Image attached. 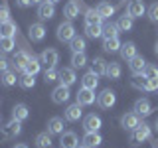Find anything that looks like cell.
Here are the masks:
<instances>
[{
    "label": "cell",
    "mask_w": 158,
    "mask_h": 148,
    "mask_svg": "<svg viewBox=\"0 0 158 148\" xmlns=\"http://www.w3.org/2000/svg\"><path fill=\"white\" fill-rule=\"evenodd\" d=\"M36 146L38 148H52V134L49 132H40L36 136Z\"/></svg>",
    "instance_id": "obj_32"
},
{
    "label": "cell",
    "mask_w": 158,
    "mask_h": 148,
    "mask_svg": "<svg viewBox=\"0 0 158 148\" xmlns=\"http://www.w3.org/2000/svg\"><path fill=\"white\" fill-rule=\"evenodd\" d=\"M57 79H59V71L46 67V71H44V81H46V83H53V81H57Z\"/></svg>",
    "instance_id": "obj_41"
},
{
    "label": "cell",
    "mask_w": 158,
    "mask_h": 148,
    "mask_svg": "<svg viewBox=\"0 0 158 148\" xmlns=\"http://www.w3.org/2000/svg\"><path fill=\"white\" fill-rule=\"evenodd\" d=\"M16 6H20V8H28V6H32V0H16Z\"/></svg>",
    "instance_id": "obj_46"
},
{
    "label": "cell",
    "mask_w": 158,
    "mask_h": 148,
    "mask_svg": "<svg viewBox=\"0 0 158 148\" xmlns=\"http://www.w3.org/2000/svg\"><path fill=\"white\" fill-rule=\"evenodd\" d=\"M14 47H16L14 38H0V51L2 53H10Z\"/></svg>",
    "instance_id": "obj_39"
},
{
    "label": "cell",
    "mask_w": 158,
    "mask_h": 148,
    "mask_svg": "<svg viewBox=\"0 0 158 148\" xmlns=\"http://www.w3.org/2000/svg\"><path fill=\"white\" fill-rule=\"evenodd\" d=\"M121 73H123V69H121V65H118L117 61L107 63V73H105V75L109 79H118V77H121Z\"/></svg>",
    "instance_id": "obj_30"
},
{
    "label": "cell",
    "mask_w": 158,
    "mask_h": 148,
    "mask_svg": "<svg viewBox=\"0 0 158 148\" xmlns=\"http://www.w3.org/2000/svg\"><path fill=\"white\" fill-rule=\"evenodd\" d=\"M121 39L118 38H103V49H105V51H118V49H121Z\"/></svg>",
    "instance_id": "obj_27"
},
{
    "label": "cell",
    "mask_w": 158,
    "mask_h": 148,
    "mask_svg": "<svg viewBox=\"0 0 158 148\" xmlns=\"http://www.w3.org/2000/svg\"><path fill=\"white\" fill-rule=\"evenodd\" d=\"M97 12L101 14L103 18H111L113 14H115V6H113V4H109V2H99L97 4Z\"/></svg>",
    "instance_id": "obj_33"
},
{
    "label": "cell",
    "mask_w": 158,
    "mask_h": 148,
    "mask_svg": "<svg viewBox=\"0 0 158 148\" xmlns=\"http://www.w3.org/2000/svg\"><path fill=\"white\" fill-rule=\"evenodd\" d=\"M0 122H2V115H0Z\"/></svg>",
    "instance_id": "obj_53"
},
{
    "label": "cell",
    "mask_w": 158,
    "mask_h": 148,
    "mask_svg": "<svg viewBox=\"0 0 158 148\" xmlns=\"http://www.w3.org/2000/svg\"><path fill=\"white\" fill-rule=\"evenodd\" d=\"M85 36L91 39H97L103 36V26L101 24H87L85 26Z\"/></svg>",
    "instance_id": "obj_28"
},
{
    "label": "cell",
    "mask_w": 158,
    "mask_h": 148,
    "mask_svg": "<svg viewBox=\"0 0 158 148\" xmlns=\"http://www.w3.org/2000/svg\"><path fill=\"white\" fill-rule=\"evenodd\" d=\"M59 146L61 148H79V140H77V134L71 130L63 132V134H59Z\"/></svg>",
    "instance_id": "obj_13"
},
{
    "label": "cell",
    "mask_w": 158,
    "mask_h": 148,
    "mask_svg": "<svg viewBox=\"0 0 158 148\" xmlns=\"http://www.w3.org/2000/svg\"><path fill=\"white\" fill-rule=\"evenodd\" d=\"M63 16H65L69 22L71 20H75V18H79V6H77V2H67L65 6H63Z\"/></svg>",
    "instance_id": "obj_24"
},
{
    "label": "cell",
    "mask_w": 158,
    "mask_h": 148,
    "mask_svg": "<svg viewBox=\"0 0 158 148\" xmlns=\"http://www.w3.org/2000/svg\"><path fill=\"white\" fill-rule=\"evenodd\" d=\"M75 81H77V77H75V71H73L71 67H63V69H59V83H61V85L71 87Z\"/></svg>",
    "instance_id": "obj_15"
},
{
    "label": "cell",
    "mask_w": 158,
    "mask_h": 148,
    "mask_svg": "<svg viewBox=\"0 0 158 148\" xmlns=\"http://www.w3.org/2000/svg\"><path fill=\"white\" fill-rule=\"evenodd\" d=\"M18 32V26L12 22V20H8V22L0 24V38H14Z\"/></svg>",
    "instance_id": "obj_20"
},
{
    "label": "cell",
    "mask_w": 158,
    "mask_h": 148,
    "mask_svg": "<svg viewBox=\"0 0 158 148\" xmlns=\"http://www.w3.org/2000/svg\"><path fill=\"white\" fill-rule=\"evenodd\" d=\"M28 117H30V109L24 105V103H18V105L12 109V118H16V121H26Z\"/></svg>",
    "instance_id": "obj_23"
},
{
    "label": "cell",
    "mask_w": 158,
    "mask_h": 148,
    "mask_svg": "<svg viewBox=\"0 0 158 148\" xmlns=\"http://www.w3.org/2000/svg\"><path fill=\"white\" fill-rule=\"evenodd\" d=\"M14 148H28V146H26V144H16Z\"/></svg>",
    "instance_id": "obj_47"
},
{
    "label": "cell",
    "mask_w": 158,
    "mask_h": 148,
    "mask_svg": "<svg viewBox=\"0 0 158 148\" xmlns=\"http://www.w3.org/2000/svg\"><path fill=\"white\" fill-rule=\"evenodd\" d=\"M142 75L148 77V79H158V67H156V65H150V63H146Z\"/></svg>",
    "instance_id": "obj_42"
},
{
    "label": "cell",
    "mask_w": 158,
    "mask_h": 148,
    "mask_svg": "<svg viewBox=\"0 0 158 148\" xmlns=\"http://www.w3.org/2000/svg\"><path fill=\"white\" fill-rule=\"evenodd\" d=\"M77 34H75V28H73V24L69 22H61L57 26V39L59 42H71L73 38H75Z\"/></svg>",
    "instance_id": "obj_3"
},
{
    "label": "cell",
    "mask_w": 158,
    "mask_h": 148,
    "mask_svg": "<svg viewBox=\"0 0 158 148\" xmlns=\"http://www.w3.org/2000/svg\"><path fill=\"white\" fill-rule=\"evenodd\" d=\"M135 113L140 117H148L152 113V105L148 99H138V101L135 103Z\"/></svg>",
    "instance_id": "obj_18"
},
{
    "label": "cell",
    "mask_w": 158,
    "mask_h": 148,
    "mask_svg": "<svg viewBox=\"0 0 158 148\" xmlns=\"http://www.w3.org/2000/svg\"><path fill=\"white\" fill-rule=\"evenodd\" d=\"M156 136H158V121H156Z\"/></svg>",
    "instance_id": "obj_51"
},
{
    "label": "cell",
    "mask_w": 158,
    "mask_h": 148,
    "mask_svg": "<svg viewBox=\"0 0 158 148\" xmlns=\"http://www.w3.org/2000/svg\"><path fill=\"white\" fill-rule=\"evenodd\" d=\"M40 59H42V63H44L48 69H56L57 61H59V53H57V49L48 47V49H44V51H42Z\"/></svg>",
    "instance_id": "obj_4"
},
{
    "label": "cell",
    "mask_w": 158,
    "mask_h": 148,
    "mask_svg": "<svg viewBox=\"0 0 158 148\" xmlns=\"http://www.w3.org/2000/svg\"><path fill=\"white\" fill-rule=\"evenodd\" d=\"M146 138H150V126L146 122H140L136 128L131 130V144L132 146H138L140 142H144Z\"/></svg>",
    "instance_id": "obj_1"
},
{
    "label": "cell",
    "mask_w": 158,
    "mask_h": 148,
    "mask_svg": "<svg viewBox=\"0 0 158 148\" xmlns=\"http://www.w3.org/2000/svg\"><path fill=\"white\" fill-rule=\"evenodd\" d=\"M128 67H131V71L135 73V75H142V71H144V67H146L144 57H142V56H135L131 59V63H128Z\"/></svg>",
    "instance_id": "obj_19"
},
{
    "label": "cell",
    "mask_w": 158,
    "mask_h": 148,
    "mask_svg": "<svg viewBox=\"0 0 158 148\" xmlns=\"http://www.w3.org/2000/svg\"><path fill=\"white\" fill-rule=\"evenodd\" d=\"M154 51H156V56H158V42H156V46H154Z\"/></svg>",
    "instance_id": "obj_49"
},
{
    "label": "cell",
    "mask_w": 158,
    "mask_h": 148,
    "mask_svg": "<svg viewBox=\"0 0 158 148\" xmlns=\"http://www.w3.org/2000/svg\"><path fill=\"white\" fill-rule=\"evenodd\" d=\"M63 126H65V122H63V118H59V117H53V118H49L48 121V132L49 134H63Z\"/></svg>",
    "instance_id": "obj_16"
},
{
    "label": "cell",
    "mask_w": 158,
    "mask_h": 148,
    "mask_svg": "<svg viewBox=\"0 0 158 148\" xmlns=\"http://www.w3.org/2000/svg\"><path fill=\"white\" fill-rule=\"evenodd\" d=\"M16 71H6V73H2V83L6 87H12V85H16Z\"/></svg>",
    "instance_id": "obj_40"
},
{
    "label": "cell",
    "mask_w": 158,
    "mask_h": 148,
    "mask_svg": "<svg viewBox=\"0 0 158 148\" xmlns=\"http://www.w3.org/2000/svg\"><path fill=\"white\" fill-rule=\"evenodd\" d=\"M101 126H103V121H101V117H97V115H87L83 118V128H85V132H99Z\"/></svg>",
    "instance_id": "obj_9"
},
{
    "label": "cell",
    "mask_w": 158,
    "mask_h": 148,
    "mask_svg": "<svg viewBox=\"0 0 158 148\" xmlns=\"http://www.w3.org/2000/svg\"><path fill=\"white\" fill-rule=\"evenodd\" d=\"M34 77H36V75H30V73H24V75L18 79L20 87H22V89H34V85H36V79H34Z\"/></svg>",
    "instance_id": "obj_37"
},
{
    "label": "cell",
    "mask_w": 158,
    "mask_h": 148,
    "mask_svg": "<svg viewBox=\"0 0 158 148\" xmlns=\"http://www.w3.org/2000/svg\"><path fill=\"white\" fill-rule=\"evenodd\" d=\"M48 2H52V4H57V2H59V0H48Z\"/></svg>",
    "instance_id": "obj_50"
},
{
    "label": "cell",
    "mask_w": 158,
    "mask_h": 148,
    "mask_svg": "<svg viewBox=\"0 0 158 148\" xmlns=\"http://www.w3.org/2000/svg\"><path fill=\"white\" fill-rule=\"evenodd\" d=\"M99 85V75H95L93 71H87L85 75L81 77V87H85V89H93L95 91V87Z\"/></svg>",
    "instance_id": "obj_21"
},
{
    "label": "cell",
    "mask_w": 158,
    "mask_h": 148,
    "mask_svg": "<svg viewBox=\"0 0 158 148\" xmlns=\"http://www.w3.org/2000/svg\"><path fill=\"white\" fill-rule=\"evenodd\" d=\"M44 0H32V4H42Z\"/></svg>",
    "instance_id": "obj_48"
},
{
    "label": "cell",
    "mask_w": 158,
    "mask_h": 148,
    "mask_svg": "<svg viewBox=\"0 0 158 148\" xmlns=\"http://www.w3.org/2000/svg\"><path fill=\"white\" fill-rule=\"evenodd\" d=\"M83 105H79V103L75 101L73 105H69L67 109H65V121H69V122H77L79 118L83 117V109H81Z\"/></svg>",
    "instance_id": "obj_14"
},
{
    "label": "cell",
    "mask_w": 158,
    "mask_h": 148,
    "mask_svg": "<svg viewBox=\"0 0 158 148\" xmlns=\"http://www.w3.org/2000/svg\"><path fill=\"white\" fill-rule=\"evenodd\" d=\"M117 26H118V30H121V32H131V30H132V18L128 16V14H125V16L118 18Z\"/></svg>",
    "instance_id": "obj_38"
},
{
    "label": "cell",
    "mask_w": 158,
    "mask_h": 148,
    "mask_svg": "<svg viewBox=\"0 0 158 148\" xmlns=\"http://www.w3.org/2000/svg\"><path fill=\"white\" fill-rule=\"evenodd\" d=\"M97 103H99V107H101V109H111V107H115V103H117L115 91H111V89H105V91H103L101 95L97 97Z\"/></svg>",
    "instance_id": "obj_7"
},
{
    "label": "cell",
    "mask_w": 158,
    "mask_h": 148,
    "mask_svg": "<svg viewBox=\"0 0 158 148\" xmlns=\"http://www.w3.org/2000/svg\"><path fill=\"white\" fill-rule=\"evenodd\" d=\"M38 16H40V20H49V18H53V16H56V4L44 0L42 4H38Z\"/></svg>",
    "instance_id": "obj_12"
},
{
    "label": "cell",
    "mask_w": 158,
    "mask_h": 148,
    "mask_svg": "<svg viewBox=\"0 0 158 148\" xmlns=\"http://www.w3.org/2000/svg\"><path fill=\"white\" fill-rule=\"evenodd\" d=\"M121 125L125 130H132V128H136L140 125V115H136V113H125L121 117Z\"/></svg>",
    "instance_id": "obj_10"
},
{
    "label": "cell",
    "mask_w": 158,
    "mask_h": 148,
    "mask_svg": "<svg viewBox=\"0 0 158 148\" xmlns=\"http://www.w3.org/2000/svg\"><path fill=\"white\" fill-rule=\"evenodd\" d=\"M103 142V138L99 132H85V136H83V144L89 146V148H95Z\"/></svg>",
    "instance_id": "obj_26"
},
{
    "label": "cell",
    "mask_w": 158,
    "mask_h": 148,
    "mask_svg": "<svg viewBox=\"0 0 158 148\" xmlns=\"http://www.w3.org/2000/svg\"><path fill=\"white\" fill-rule=\"evenodd\" d=\"M148 18H150L152 22H158V2L148 6Z\"/></svg>",
    "instance_id": "obj_43"
},
{
    "label": "cell",
    "mask_w": 158,
    "mask_h": 148,
    "mask_svg": "<svg viewBox=\"0 0 158 148\" xmlns=\"http://www.w3.org/2000/svg\"><path fill=\"white\" fill-rule=\"evenodd\" d=\"M8 20H10V10L6 6H0V24L8 22Z\"/></svg>",
    "instance_id": "obj_44"
},
{
    "label": "cell",
    "mask_w": 158,
    "mask_h": 148,
    "mask_svg": "<svg viewBox=\"0 0 158 148\" xmlns=\"http://www.w3.org/2000/svg\"><path fill=\"white\" fill-rule=\"evenodd\" d=\"M40 69H42V59H38L36 56H32V59H30L28 65H26V73H30V75H38Z\"/></svg>",
    "instance_id": "obj_29"
},
{
    "label": "cell",
    "mask_w": 158,
    "mask_h": 148,
    "mask_svg": "<svg viewBox=\"0 0 158 148\" xmlns=\"http://www.w3.org/2000/svg\"><path fill=\"white\" fill-rule=\"evenodd\" d=\"M75 99H77L79 105H83V107L93 105V103H95V91H93V89H85V87H81V89H79V93L75 95Z\"/></svg>",
    "instance_id": "obj_11"
},
{
    "label": "cell",
    "mask_w": 158,
    "mask_h": 148,
    "mask_svg": "<svg viewBox=\"0 0 158 148\" xmlns=\"http://www.w3.org/2000/svg\"><path fill=\"white\" fill-rule=\"evenodd\" d=\"M10 71V61L4 56H0V73H6Z\"/></svg>",
    "instance_id": "obj_45"
},
{
    "label": "cell",
    "mask_w": 158,
    "mask_h": 148,
    "mask_svg": "<svg viewBox=\"0 0 158 148\" xmlns=\"http://www.w3.org/2000/svg\"><path fill=\"white\" fill-rule=\"evenodd\" d=\"M144 12H146V6H144V2H142V0H131V2H128V6H127V14H128V16H131L132 20L144 16Z\"/></svg>",
    "instance_id": "obj_8"
},
{
    "label": "cell",
    "mask_w": 158,
    "mask_h": 148,
    "mask_svg": "<svg viewBox=\"0 0 158 148\" xmlns=\"http://www.w3.org/2000/svg\"><path fill=\"white\" fill-rule=\"evenodd\" d=\"M28 34H30V39L32 42H42L44 38H46V28H44V24H32L28 30Z\"/></svg>",
    "instance_id": "obj_17"
},
{
    "label": "cell",
    "mask_w": 158,
    "mask_h": 148,
    "mask_svg": "<svg viewBox=\"0 0 158 148\" xmlns=\"http://www.w3.org/2000/svg\"><path fill=\"white\" fill-rule=\"evenodd\" d=\"M69 97H71V93H69V87L67 85H59L52 91V101L56 103V105H63V103L69 101Z\"/></svg>",
    "instance_id": "obj_5"
},
{
    "label": "cell",
    "mask_w": 158,
    "mask_h": 148,
    "mask_svg": "<svg viewBox=\"0 0 158 148\" xmlns=\"http://www.w3.org/2000/svg\"><path fill=\"white\" fill-rule=\"evenodd\" d=\"M79 148H89V146H85V144H83V146H79Z\"/></svg>",
    "instance_id": "obj_52"
},
{
    "label": "cell",
    "mask_w": 158,
    "mask_h": 148,
    "mask_svg": "<svg viewBox=\"0 0 158 148\" xmlns=\"http://www.w3.org/2000/svg\"><path fill=\"white\" fill-rule=\"evenodd\" d=\"M91 71L95 73V75H99V77L105 75V73H107V61L103 57H95L91 61Z\"/></svg>",
    "instance_id": "obj_25"
},
{
    "label": "cell",
    "mask_w": 158,
    "mask_h": 148,
    "mask_svg": "<svg viewBox=\"0 0 158 148\" xmlns=\"http://www.w3.org/2000/svg\"><path fill=\"white\" fill-rule=\"evenodd\" d=\"M118 51H121V57H123V59L131 61V59L136 56V46H135L132 42H127V43H123V46H121V49H118Z\"/></svg>",
    "instance_id": "obj_22"
},
{
    "label": "cell",
    "mask_w": 158,
    "mask_h": 148,
    "mask_svg": "<svg viewBox=\"0 0 158 148\" xmlns=\"http://www.w3.org/2000/svg\"><path fill=\"white\" fill-rule=\"evenodd\" d=\"M22 132V121H16V118H12V121L8 122L6 126L2 128V132H0V138H12Z\"/></svg>",
    "instance_id": "obj_6"
},
{
    "label": "cell",
    "mask_w": 158,
    "mask_h": 148,
    "mask_svg": "<svg viewBox=\"0 0 158 148\" xmlns=\"http://www.w3.org/2000/svg\"><path fill=\"white\" fill-rule=\"evenodd\" d=\"M132 87L140 89V91H158V79H148V77H135L132 79Z\"/></svg>",
    "instance_id": "obj_2"
},
{
    "label": "cell",
    "mask_w": 158,
    "mask_h": 148,
    "mask_svg": "<svg viewBox=\"0 0 158 148\" xmlns=\"http://www.w3.org/2000/svg\"><path fill=\"white\" fill-rule=\"evenodd\" d=\"M71 63H73V69H79V67H85V65H87V56H85V51H79V53H73V57H71Z\"/></svg>",
    "instance_id": "obj_35"
},
{
    "label": "cell",
    "mask_w": 158,
    "mask_h": 148,
    "mask_svg": "<svg viewBox=\"0 0 158 148\" xmlns=\"http://www.w3.org/2000/svg\"><path fill=\"white\" fill-rule=\"evenodd\" d=\"M118 34H121V30H118L117 24H107V26H103V38H118Z\"/></svg>",
    "instance_id": "obj_36"
},
{
    "label": "cell",
    "mask_w": 158,
    "mask_h": 148,
    "mask_svg": "<svg viewBox=\"0 0 158 148\" xmlns=\"http://www.w3.org/2000/svg\"><path fill=\"white\" fill-rule=\"evenodd\" d=\"M103 20H105V18L97 12V8H89L87 12H85V22L87 24H101Z\"/></svg>",
    "instance_id": "obj_31"
},
{
    "label": "cell",
    "mask_w": 158,
    "mask_h": 148,
    "mask_svg": "<svg viewBox=\"0 0 158 148\" xmlns=\"http://www.w3.org/2000/svg\"><path fill=\"white\" fill-rule=\"evenodd\" d=\"M69 43H71V51H73V53L85 51V47H87V46H85V38H81V36H75Z\"/></svg>",
    "instance_id": "obj_34"
}]
</instances>
